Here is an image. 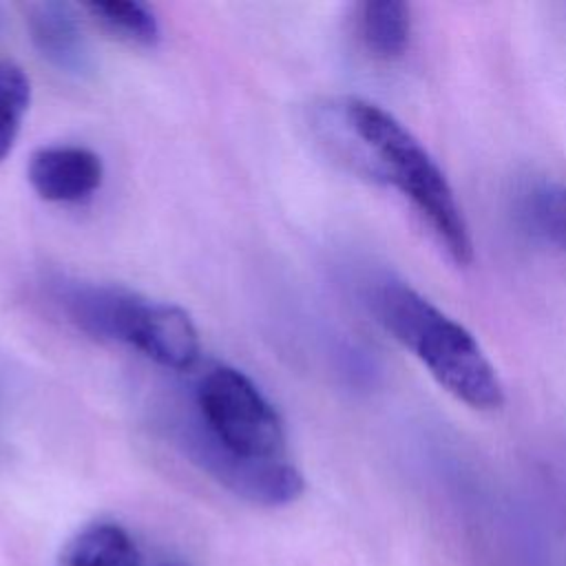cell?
I'll return each instance as SVG.
<instances>
[{
    "mask_svg": "<svg viewBox=\"0 0 566 566\" xmlns=\"http://www.w3.org/2000/svg\"><path fill=\"white\" fill-rule=\"evenodd\" d=\"M382 329L411 352L455 400L478 411L504 405V387L475 336L402 281H382L369 294Z\"/></svg>",
    "mask_w": 566,
    "mask_h": 566,
    "instance_id": "1",
    "label": "cell"
},
{
    "mask_svg": "<svg viewBox=\"0 0 566 566\" xmlns=\"http://www.w3.org/2000/svg\"><path fill=\"white\" fill-rule=\"evenodd\" d=\"M340 119L365 150L371 170L409 199L458 265H469L473 241L464 214L444 172L413 133L382 106L360 97L340 104Z\"/></svg>",
    "mask_w": 566,
    "mask_h": 566,
    "instance_id": "2",
    "label": "cell"
},
{
    "mask_svg": "<svg viewBox=\"0 0 566 566\" xmlns=\"http://www.w3.org/2000/svg\"><path fill=\"white\" fill-rule=\"evenodd\" d=\"M195 416L228 451L252 460H279L285 429L259 387L234 367L210 369L195 389Z\"/></svg>",
    "mask_w": 566,
    "mask_h": 566,
    "instance_id": "3",
    "label": "cell"
},
{
    "mask_svg": "<svg viewBox=\"0 0 566 566\" xmlns=\"http://www.w3.org/2000/svg\"><path fill=\"white\" fill-rule=\"evenodd\" d=\"M177 444L203 473L217 480L237 497L259 506H285L301 497L305 480L301 471L279 460H252L221 447L197 420L186 416L177 420Z\"/></svg>",
    "mask_w": 566,
    "mask_h": 566,
    "instance_id": "4",
    "label": "cell"
},
{
    "mask_svg": "<svg viewBox=\"0 0 566 566\" xmlns=\"http://www.w3.org/2000/svg\"><path fill=\"white\" fill-rule=\"evenodd\" d=\"M124 345L170 369H188L199 356V334L190 314L146 296L133 312Z\"/></svg>",
    "mask_w": 566,
    "mask_h": 566,
    "instance_id": "5",
    "label": "cell"
},
{
    "mask_svg": "<svg viewBox=\"0 0 566 566\" xmlns=\"http://www.w3.org/2000/svg\"><path fill=\"white\" fill-rule=\"evenodd\" d=\"M27 179L44 201L75 203L102 186L104 166L99 155L84 146H44L31 155Z\"/></svg>",
    "mask_w": 566,
    "mask_h": 566,
    "instance_id": "6",
    "label": "cell"
},
{
    "mask_svg": "<svg viewBox=\"0 0 566 566\" xmlns=\"http://www.w3.org/2000/svg\"><path fill=\"white\" fill-rule=\"evenodd\" d=\"M142 294L119 285L60 281L55 298L71 323L99 340L124 343L133 310Z\"/></svg>",
    "mask_w": 566,
    "mask_h": 566,
    "instance_id": "7",
    "label": "cell"
},
{
    "mask_svg": "<svg viewBox=\"0 0 566 566\" xmlns=\"http://www.w3.org/2000/svg\"><path fill=\"white\" fill-rule=\"evenodd\" d=\"M27 29L38 53L55 69L86 75L93 55L75 9L66 2H33L27 7Z\"/></svg>",
    "mask_w": 566,
    "mask_h": 566,
    "instance_id": "8",
    "label": "cell"
},
{
    "mask_svg": "<svg viewBox=\"0 0 566 566\" xmlns=\"http://www.w3.org/2000/svg\"><path fill=\"white\" fill-rule=\"evenodd\" d=\"M358 33L378 60L400 57L411 38L409 4L400 0H369L358 7Z\"/></svg>",
    "mask_w": 566,
    "mask_h": 566,
    "instance_id": "9",
    "label": "cell"
},
{
    "mask_svg": "<svg viewBox=\"0 0 566 566\" xmlns=\"http://www.w3.org/2000/svg\"><path fill=\"white\" fill-rule=\"evenodd\" d=\"M66 566H142L130 535L117 524H93L71 546Z\"/></svg>",
    "mask_w": 566,
    "mask_h": 566,
    "instance_id": "10",
    "label": "cell"
},
{
    "mask_svg": "<svg viewBox=\"0 0 566 566\" xmlns=\"http://www.w3.org/2000/svg\"><path fill=\"white\" fill-rule=\"evenodd\" d=\"M84 9L117 38L139 44L155 46L159 42V22L153 9L137 0H106L86 2Z\"/></svg>",
    "mask_w": 566,
    "mask_h": 566,
    "instance_id": "11",
    "label": "cell"
},
{
    "mask_svg": "<svg viewBox=\"0 0 566 566\" xmlns=\"http://www.w3.org/2000/svg\"><path fill=\"white\" fill-rule=\"evenodd\" d=\"M31 84L20 66L0 60V161L13 150L29 111Z\"/></svg>",
    "mask_w": 566,
    "mask_h": 566,
    "instance_id": "12",
    "label": "cell"
},
{
    "mask_svg": "<svg viewBox=\"0 0 566 566\" xmlns=\"http://www.w3.org/2000/svg\"><path fill=\"white\" fill-rule=\"evenodd\" d=\"M526 219L535 234L566 252V186H542L526 201Z\"/></svg>",
    "mask_w": 566,
    "mask_h": 566,
    "instance_id": "13",
    "label": "cell"
},
{
    "mask_svg": "<svg viewBox=\"0 0 566 566\" xmlns=\"http://www.w3.org/2000/svg\"><path fill=\"white\" fill-rule=\"evenodd\" d=\"M150 566H188V564H186V562H181V559H175V557H164V559L153 562Z\"/></svg>",
    "mask_w": 566,
    "mask_h": 566,
    "instance_id": "14",
    "label": "cell"
}]
</instances>
